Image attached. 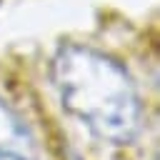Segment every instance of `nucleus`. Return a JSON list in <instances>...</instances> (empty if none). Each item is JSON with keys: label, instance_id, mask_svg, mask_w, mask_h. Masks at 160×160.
Masks as SVG:
<instances>
[{"label": "nucleus", "instance_id": "obj_3", "mask_svg": "<svg viewBox=\"0 0 160 160\" xmlns=\"http://www.w3.org/2000/svg\"><path fill=\"white\" fill-rule=\"evenodd\" d=\"M72 160H80V158H72Z\"/></svg>", "mask_w": 160, "mask_h": 160}, {"label": "nucleus", "instance_id": "obj_1", "mask_svg": "<svg viewBox=\"0 0 160 160\" xmlns=\"http://www.w3.org/2000/svg\"><path fill=\"white\" fill-rule=\"evenodd\" d=\"M50 78L60 105L95 138L110 145H130L142 130V102L138 88L112 55L65 42L50 62Z\"/></svg>", "mask_w": 160, "mask_h": 160}, {"label": "nucleus", "instance_id": "obj_2", "mask_svg": "<svg viewBox=\"0 0 160 160\" xmlns=\"http://www.w3.org/2000/svg\"><path fill=\"white\" fill-rule=\"evenodd\" d=\"M0 160H38V145L25 120L0 98Z\"/></svg>", "mask_w": 160, "mask_h": 160}]
</instances>
